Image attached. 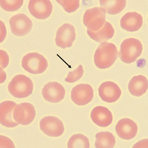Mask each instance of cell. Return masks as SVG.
I'll use <instances>...</instances> for the list:
<instances>
[{
    "instance_id": "6da1fadb",
    "label": "cell",
    "mask_w": 148,
    "mask_h": 148,
    "mask_svg": "<svg viewBox=\"0 0 148 148\" xmlns=\"http://www.w3.org/2000/svg\"><path fill=\"white\" fill-rule=\"evenodd\" d=\"M118 55V51L115 45L111 43L102 42L95 52V65L100 69L108 68L115 62Z\"/></svg>"
},
{
    "instance_id": "7a4b0ae2",
    "label": "cell",
    "mask_w": 148,
    "mask_h": 148,
    "mask_svg": "<svg viewBox=\"0 0 148 148\" xmlns=\"http://www.w3.org/2000/svg\"><path fill=\"white\" fill-rule=\"evenodd\" d=\"M33 84L30 79L25 75H16L9 83V91L14 97L24 98L32 94Z\"/></svg>"
},
{
    "instance_id": "3957f363",
    "label": "cell",
    "mask_w": 148,
    "mask_h": 148,
    "mask_svg": "<svg viewBox=\"0 0 148 148\" xmlns=\"http://www.w3.org/2000/svg\"><path fill=\"white\" fill-rule=\"evenodd\" d=\"M142 50V45L139 40L134 38L126 39L121 44L120 58L124 63L131 64L140 56Z\"/></svg>"
},
{
    "instance_id": "277c9868",
    "label": "cell",
    "mask_w": 148,
    "mask_h": 148,
    "mask_svg": "<svg viewBox=\"0 0 148 148\" xmlns=\"http://www.w3.org/2000/svg\"><path fill=\"white\" fill-rule=\"evenodd\" d=\"M21 64L23 67L26 71L34 75L44 72L48 66L46 58L37 52L26 55L23 57Z\"/></svg>"
},
{
    "instance_id": "5b68a950",
    "label": "cell",
    "mask_w": 148,
    "mask_h": 148,
    "mask_svg": "<svg viewBox=\"0 0 148 148\" xmlns=\"http://www.w3.org/2000/svg\"><path fill=\"white\" fill-rule=\"evenodd\" d=\"M106 11L101 8L87 10L83 16V23L88 30L96 32L103 27L106 21Z\"/></svg>"
},
{
    "instance_id": "8992f818",
    "label": "cell",
    "mask_w": 148,
    "mask_h": 148,
    "mask_svg": "<svg viewBox=\"0 0 148 148\" xmlns=\"http://www.w3.org/2000/svg\"><path fill=\"white\" fill-rule=\"evenodd\" d=\"M13 114L16 122L24 125H28L34 120L36 111L34 107L32 104L22 103L16 106Z\"/></svg>"
},
{
    "instance_id": "52a82bcc",
    "label": "cell",
    "mask_w": 148,
    "mask_h": 148,
    "mask_svg": "<svg viewBox=\"0 0 148 148\" xmlns=\"http://www.w3.org/2000/svg\"><path fill=\"white\" fill-rule=\"evenodd\" d=\"M12 33L18 36H23L30 32L32 27V23L28 16L19 14L12 17L9 20Z\"/></svg>"
},
{
    "instance_id": "ba28073f",
    "label": "cell",
    "mask_w": 148,
    "mask_h": 148,
    "mask_svg": "<svg viewBox=\"0 0 148 148\" xmlns=\"http://www.w3.org/2000/svg\"><path fill=\"white\" fill-rule=\"evenodd\" d=\"M40 125L42 132L50 137H59L64 131L62 122L55 116L45 117L40 121Z\"/></svg>"
},
{
    "instance_id": "9c48e42d",
    "label": "cell",
    "mask_w": 148,
    "mask_h": 148,
    "mask_svg": "<svg viewBox=\"0 0 148 148\" xmlns=\"http://www.w3.org/2000/svg\"><path fill=\"white\" fill-rule=\"evenodd\" d=\"M76 38L75 28L69 23L64 24L57 30L56 38L57 46L65 49L72 46Z\"/></svg>"
},
{
    "instance_id": "30bf717a",
    "label": "cell",
    "mask_w": 148,
    "mask_h": 148,
    "mask_svg": "<svg viewBox=\"0 0 148 148\" xmlns=\"http://www.w3.org/2000/svg\"><path fill=\"white\" fill-rule=\"evenodd\" d=\"M94 91L91 86L87 84H78L71 90V97L74 103L78 106L86 105L92 101Z\"/></svg>"
},
{
    "instance_id": "8fae6325",
    "label": "cell",
    "mask_w": 148,
    "mask_h": 148,
    "mask_svg": "<svg viewBox=\"0 0 148 148\" xmlns=\"http://www.w3.org/2000/svg\"><path fill=\"white\" fill-rule=\"evenodd\" d=\"M42 94L47 101L56 103L64 99L65 90L60 84L55 82H50L44 86L42 90Z\"/></svg>"
},
{
    "instance_id": "7c38bea8",
    "label": "cell",
    "mask_w": 148,
    "mask_h": 148,
    "mask_svg": "<svg viewBox=\"0 0 148 148\" xmlns=\"http://www.w3.org/2000/svg\"><path fill=\"white\" fill-rule=\"evenodd\" d=\"M28 8L30 14L34 17L44 20L51 15L53 7L49 1H30Z\"/></svg>"
},
{
    "instance_id": "4fadbf2b",
    "label": "cell",
    "mask_w": 148,
    "mask_h": 148,
    "mask_svg": "<svg viewBox=\"0 0 148 148\" xmlns=\"http://www.w3.org/2000/svg\"><path fill=\"white\" fill-rule=\"evenodd\" d=\"M99 96L103 101L110 103L117 101L121 93L118 86L111 82L102 83L99 88Z\"/></svg>"
},
{
    "instance_id": "5bb4252c",
    "label": "cell",
    "mask_w": 148,
    "mask_h": 148,
    "mask_svg": "<svg viewBox=\"0 0 148 148\" xmlns=\"http://www.w3.org/2000/svg\"><path fill=\"white\" fill-rule=\"evenodd\" d=\"M116 132L121 139L129 140L135 137L138 131L137 124L128 118L119 121L116 126Z\"/></svg>"
},
{
    "instance_id": "9a60e30c",
    "label": "cell",
    "mask_w": 148,
    "mask_h": 148,
    "mask_svg": "<svg viewBox=\"0 0 148 148\" xmlns=\"http://www.w3.org/2000/svg\"><path fill=\"white\" fill-rule=\"evenodd\" d=\"M17 104L12 101H7L1 104L0 118L1 123L2 125L8 128L15 127L18 124L14 120L13 110Z\"/></svg>"
},
{
    "instance_id": "2e32d148",
    "label": "cell",
    "mask_w": 148,
    "mask_h": 148,
    "mask_svg": "<svg viewBox=\"0 0 148 148\" xmlns=\"http://www.w3.org/2000/svg\"><path fill=\"white\" fill-rule=\"evenodd\" d=\"M90 116L92 120L95 124L102 127L108 126L113 121L111 112L104 107H95L92 111Z\"/></svg>"
},
{
    "instance_id": "e0dca14e",
    "label": "cell",
    "mask_w": 148,
    "mask_h": 148,
    "mask_svg": "<svg viewBox=\"0 0 148 148\" xmlns=\"http://www.w3.org/2000/svg\"><path fill=\"white\" fill-rule=\"evenodd\" d=\"M121 25L123 29L133 32L139 30L143 25V18L136 12L126 13L121 19Z\"/></svg>"
},
{
    "instance_id": "ac0fdd59",
    "label": "cell",
    "mask_w": 148,
    "mask_h": 148,
    "mask_svg": "<svg viewBox=\"0 0 148 148\" xmlns=\"http://www.w3.org/2000/svg\"><path fill=\"white\" fill-rule=\"evenodd\" d=\"M148 88V81L145 76L139 75L134 76L129 83L128 89L134 96L139 97L144 94Z\"/></svg>"
},
{
    "instance_id": "d6986e66",
    "label": "cell",
    "mask_w": 148,
    "mask_h": 148,
    "mask_svg": "<svg viewBox=\"0 0 148 148\" xmlns=\"http://www.w3.org/2000/svg\"><path fill=\"white\" fill-rule=\"evenodd\" d=\"M87 33L90 37L97 42H106L111 39L114 34V29L110 23L106 21L103 27L96 32L87 30Z\"/></svg>"
},
{
    "instance_id": "ffe728a7",
    "label": "cell",
    "mask_w": 148,
    "mask_h": 148,
    "mask_svg": "<svg viewBox=\"0 0 148 148\" xmlns=\"http://www.w3.org/2000/svg\"><path fill=\"white\" fill-rule=\"evenodd\" d=\"M96 148H113L116 144L115 137L112 134L108 132H101L95 135Z\"/></svg>"
},
{
    "instance_id": "44dd1931",
    "label": "cell",
    "mask_w": 148,
    "mask_h": 148,
    "mask_svg": "<svg viewBox=\"0 0 148 148\" xmlns=\"http://www.w3.org/2000/svg\"><path fill=\"white\" fill-rule=\"evenodd\" d=\"M126 1H100L101 8L111 15L120 13L125 8Z\"/></svg>"
},
{
    "instance_id": "7402d4cb",
    "label": "cell",
    "mask_w": 148,
    "mask_h": 148,
    "mask_svg": "<svg viewBox=\"0 0 148 148\" xmlns=\"http://www.w3.org/2000/svg\"><path fill=\"white\" fill-rule=\"evenodd\" d=\"M68 148H89L90 143L88 138L82 134H78L72 136L68 143Z\"/></svg>"
},
{
    "instance_id": "603a6c76",
    "label": "cell",
    "mask_w": 148,
    "mask_h": 148,
    "mask_svg": "<svg viewBox=\"0 0 148 148\" xmlns=\"http://www.w3.org/2000/svg\"><path fill=\"white\" fill-rule=\"evenodd\" d=\"M1 8L8 12H13L18 10L23 4V1H1Z\"/></svg>"
},
{
    "instance_id": "cb8c5ba5",
    "label": "cell",
    "mask_w": 148,
    "mask_h": 148,
    "mask_svg": "<svg viewBox=\"0 0 148 148\" xmlns=\"http://www.w3.org/2000/svg\"><path fill=\"white\" fill-rule=\"evenodd\" d=\"M84 73V70L82 65H80L75 70L70 71L65 79L66 82L73 83L80 79Z\"/></svg>"
},
{
    "instance_id": "d4e9b609",
    "label": "cell",
    "mask_w": 148,
    "mask_h": 148,
    "mask_svg": "<svg viewBox=\"0 0 148 148\" xmlns=\"http://www.w3.org/2000/svg\"><path fill=\"white\" fill-rule=\"evenodd\" d=\"M67 12L75 11L79 6V1H57Z\"/></svg>"
}]
</instances>
